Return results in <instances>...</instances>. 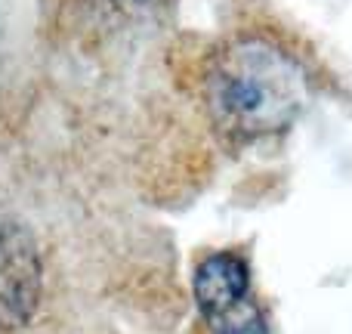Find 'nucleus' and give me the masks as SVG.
I'll return each mask as SVG.
<instances>
[{
  "label": "nucleus",
  "mask_w": 352,
  "mask_h": 334,
  "mask_svg": "<svg viewBox=\"0 0 352 334\" xmlns=\"http://www.w3.org/2000/svg\"><path fill=\"white\" fill-rule=\"evenodd\" d=\"M201 90L213 127L244 146L291 130L309 96V78L278 41L235 34L207 59Z\"/></svg>",
  "instance_id": "obj_1"
},
{
  "label": "nucleus",
  "mask_w": 352,
  "mask_h": 334,
  "mask_svg": "<svg viewBox=\"0 0 352 334\" xmlns=\"http://www.w3.org/2000/svg\"><path fill=\"white\" fill-rule=\"evenodd\" d=\"M192 294L213 334H269L263 306L250 291V269L244 257L219 251L198 263Z\"/></svg>",
  "instance_id": "obj_2"
},
{
  "label": "nucleus",
  "mask_w": 352,
  "mask_h": 334,
  "mask_svg": "<svg viewBox=\"0 0 352 334\" xmlns=\"http://www.w3.org/2000/svg\"><path fill=\"white\" fill-rule=\"evenodd\" d=\"M41 304V254L28 229L0 226V325L10 331L31 322Z\"/></svg>",
  "instance_id": "obj_3"
}]
</instances>
